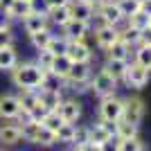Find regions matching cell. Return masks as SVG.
<instances>
[{
  "instance_id": "1",
  "label": "cell",
  "mask_w": 151,
  "mask_h": 151,
  "mask_svg": "<svg viewBox=\"0 0 151 151\" xmlns=\"http://www.w3.org/2000/svg\"><path fill=\"white\" fill-rule=\"evenodd\" d=\"M9 75V81L16 90H25V88H41V81H43V70L38 68L32 59H20L18 65L14 70L7 72Z\"/></svg>"
},
{
  "instance_id": "2",
  "label": "cell",
  "mask_w": 151,
  "mask_h": 151,
  "mask_svg": "<svg viewBox=\"0 0 151 151\" xmlns=\"http://www.w3.org/2000/svg\"><path fill=\"white\" fill-rule=\"evenodd\" d=\"M20 124V135H23V142L32 147H41V149H52L57 147V135L54 131L45 129L41 122H34V120H23L18 122Z\"/></svg>"
},
{
  "instance_id": "3",
  "label": "cell",
  "mask_w": 151,
  "mask_h": 151,
  "mask_svg": "<svg viewBox=\"0 0 151 151\" xmlns=\"http://www.w3.org/2000/svg\"><path fill=\"white\" fill-rule=\"evenodd\" d=\"M117 86H120V83L115 81L101 65H99V68H95L93 77H90V95H95L97 99H101V97L115 95V93H117Z\"/></svg>"
},
{
  "instance_id": "4",
  "label": "cell",
  "mask_w": 151,
  "mask_h": 151,
  "mask_svg": "<svg viewBox=\"0 0 151 151\" xmlns=\"http://www.w3.org/2000/svg\"><path fill=\"white\" fill-rule=\"evenodd\" d=\"M122 111H124V97L120 95H108V97H101L97 101V120H111L117 122L122 117Z\"/></svg>"
},
{
  "instance_id": "5",
  "label": "cell",
  "mask_w": 151,
  "mask_h": 151,
  "mask_svg": "<svg viewBox=\"0 0 151 151\" xmlns=\"http://www.w3.org/2000/svg\"><path fill=\"white\" fill-rule=\"evenodd\" d=\"M57 113L63 117V122H68V124H79L81 122V115H83V104L81 99L77 97V95H65L59 104Z\"/></svg>"
},
{
  "instance_id": "6",
  "label": "cell",
  "mask_w": 151,
  "mask_h": 151,
  "mask_svg": "<svg viewBox=\"0 0 151 151\" xmlns=\"http://www.w3.org/2000/svg\"><path fill=\"white\" fill-rule=\"evenodd\" d=\"M145 99L142 97H138V95H129V97H124V111H122V122H129V124L133 126H140L142 124V117H145Z\"/></svg>"
},
{
  "instance_id": "7",
  "label": "cell",
  "mask_w": 151,
  "mask_h": 151,
  "mask_svg": "<svg viewBox=\"0 0 151 151\" xmlns=\"http://www.w3.org/2000/svg\"><path fill=\"white\" fill-rule=\"evenodd\" d=\"M149 79H151V70H147V68H142L140 63L131 61L122 83H124L129 90H142L147 83H149Z\"/></svg>"
},
{
  "instance_id": "8",
  "label": "cell",
  "mask_w": 151,
  "mask_h": 151,
  "mask_svg": "<svg viewBox=\"0 0 151 151\" xmlns=\"http://www.w3.org/2000/svg\"><path fill=\"white\" fill-rule=\"evenodd\" d=\"M93 36H95V50L97 52H106L115 41H120V34H117V27L115 25H104L99 27H93Z\"/></svg>"
},
{
  "instance_id": "9",
  "label": "cell",
  "mask_w": 151,
  "mask_h": 151,
  "mask_svg": "<svg viewBox=\"0 0 151 151\" xmlns=\"http://www.w3.org/2000/svg\"><path fill=\"white\" fill-rule=\"evenodd\" d=\"M18 145H23V135H20L18 120L0 122V147L14 149V147H18Z\"/></svg>"
},
{
  "instance_id": "10",
  "label": "cell",
  "mask_w": 151,
  "mask_h": 151,
  "mask_svg": "<svg viewBox=\"0 0 151 151\" xmlns=\"http://www.w3.org/2000/svg\"><path fill=\"white\" fill-rule=\"evenodd\" d=\"M20 101L16 93H0V122L18 120L20 117Z\"/></svg>"
},
{
  "instance_id": "11",
  "label": "cell",
  "mask_w": 151,
  "mask_h": 151,
  "mask_svg": "<svg viewBox=\"0 0 151 151\" xmlns=\"http://www.w3.org/2000/svg\"><path fill=\"white\" fill-rule=\"evenodd\" d=\"M65 57L72 63H81V61H95V50L90 45H86L83 41H68L65 47Z\"/></svg>"
},
{
  "instance_id": "12",
  "label": "cell",
  "mask_w": 151,
  "mask_h": 151,
  "mask_svg": "<svg viewBox=\"0 0 151 151\" xmlns=\"http://www.w3.org/2000/svg\"><path fill=\"white\" fill-rule=\"evenodd\" d=\"M95 72V61H81V63H72L65 75V86L68 83H77V81H90V77Z\"/></svg>"
},
{
  "instance_id": "13",
  "label": "cell",
  "mask_w": 151,
  "mask_h": 151,
  "mask_svg": "<svg viewBox=\"0 0 151 151\" xmlns=\"http://www.w3.org/2000/svg\"><path fill=\"white\" fill-rule=\"evenodd\" d=\"M95 12L99 14L101 18H104V23H108V25H122L124 23V16H122V12H120V7L115 5V0H104L101 5H97L95 7Z\"/></svg>"
},
{
  "instance_id": "14",
  "label": "cell",
  "mask_w": 151,
  "mask_h": 151,
  "mask_svg": "<svg viewBox=\"0 0 151 151\" xmlns=\"http://www.w3.org/2000/svg\"><path fill=\"white\" fill-rule=\"evenodd\" d=\"M90 29H93V27H90V23H86V20H77V18H70L59 32H61L68 41H79V38H83Z\"/></svg>"
},
{
  "instance_id": "15",
  "label": "cell",
  "mask_w": 151,
  "mask_h": 151,
  "mask_svg": "<svg viewBox=\"0 0 151 151\" xmlns=\"http://www.w3.org/2000/svg\"><path fill=\"white\" fill-rule=\"evenodd\" d=\"M129 63H131V61H124V59H108V57H104L101 68L106 70V72L113 77L117 83H122V81H124L126 70H129Z\"/></svg>"
},
{
  "instance_id": "16",
  "label": "cell",
  "mask_w": 151,
  "mask_h": 151,
  "mask_svg": "<svg viewBox=\"0 0 151 151\" xmlns=\"http://www.w3.org/2000/svg\"><path fill=\"white\" fill-rule=\"evenodd\" d=\"M68 12H70V18L90 23L93 16H95V7L88 5V2H83V0H68Z\"/></svg>"
},
{
  "instance_id": "17",
  "label": "cell",
  "mask_w": 151,
  "mask_h": 151,
  "mask_svg": "<svg viewBox=\"0 0 151 151\" xmlns=\"http://www.w3.org/2000/svg\"><path fill=\"white\" fill-rule=\"evenodd\" d=\"M20 29H23V34L25 36H29V34H36V32L45 29V27H50V23H47V16H41V14H29L27 18H23L18 23Z\"/></svg>"
},
{
  "instance_id": "18",
  "label": "cell",
  "mask_w": 151,
  "mask_h": 151,
  "mask_svg": "<svg viewBox=\"0 0 151 151\" xmlns=\"http://www.w3.org/2000/svg\"><path fill=\"white\" fill-rule=\"evenodd\" d=\"M57 32H59V29L45 27V29L36 32V34H29V36H27V43H29V47H32L34 52H38V50H47V45H50L52 36H54Z\"/></svg>"
},
{
  "instance_id": "19",
  "label": "cell",
  "mask_w": 151,
  "mask_h": 151,
  "mask_svg": "<svg viewBox=\"0 0 151 151\" xmlns=\"http://www.w3.org/2000/svg\"><path fill=\"white\" fill-rule=\"evenodd\" d=\"M20 54L16 45H9V47H0V72H9L18 65Z\"/></svg>"
},
{
  "instance_id": "20",
  "label": "cell",
  "mask_w": 151,
  "mask_h": 151,
  "mask_svg": "<svg viewBox=\"0 0 151 151\" xmlns=\"http://www.w3.org/2000/svg\"><path fill=\"white\" fill-rule=\"evenodd\" d=\"M47 23H50L52 29H61L65 23L70 20V12H68V5H63V7H50L47 9Z\"/></svg>"
},
{
  "instance_id": "21",
  "label": "cell",
  "mask_w": 151,
  "mask_h": 151,
  "mask_svg": "<svg viewBox=\"0 0 151 151\" xmlns=\"http://www.w3.org/2000/svg\"><path fill=\"white\" fill-rule=\"evenodd\" d=\"M7 14H9V20H12L14 25H18L23 18H27L32 14V5H29V0H14L12 7L7 9Z\"/></svg>"
},
{
  "instance_id": "22",
  "label": "cell",
  "mask_w": 151,
  "mask_h": 151,
  "mask_svg": "<svg viewBox=\"0 0 151 151\" xmlns=\"http://www.w3.org/2000/svg\"><path fill=\"white\" fill-rule=\"evenodd\" d=\"M117 34H120V41L122 43H126L129 47H138L140 45V29H135L133 25H129V23H122V25H117Z\"/></svg>"
},
{
  "instance_id": "23",
  "label": "cell",
  "mask_w": 151,
  "mask_h": 151,
  "mask_svg": "<svg viewBox=\"0 0 151 151\" xmlns=\"http://www.w3.org/2000/svg\"><path fill=\"white\" fill-rule=\"evenodd\" d=\"M65 97V93H59V90H45V88H38V101L43 104L47 111H57L61 99Z\"/></svg>"
},
{
  "instance_id": "24",
  "label": "cell",
  "mask_w": 151,
  "mask_h": 151,
  "mask_svg": "<svg viewBox=\"0 0 151 151\" xmlns=\"http://www.w3.org/2000/svg\"><path fill=\"white\" fill-rule=\"evenodd\" d=\"M104 57H108V59H124V61H131V59H133V47H129V45L122 43V41H115V43L111 45L106 52H104Z\"/></svg>"
},
{
  "instance_id": "25",
  "label": "cell",
  "mask_w": 151,
  "mask_h": 151,
  "mask_svg": "<svg viewBox=\"0 0 151 151\" xmlns=\"http://www.w3.org/2000/svg\"><path fill=\"white\" fill-rule=\"evenodd\" d=\"M41 88H45V90H59V93H65V81H63V77L54 75L52 70H45V72H43V81H41Z\"/></svg>"
},
{
  "instance_id": "26",
  "label": "cell",
  "mask_w": 151,
  "mask_h": 151,
  "mask_svg": "<svg viewBox=\"0 0 151 151\" xmlns=\"http://www.w3.org/2000/svg\"><path fill=\"white\" fill-rule=\"evenodd\" d=\"M75 129L77 124H68V122H63L61 126H59V131L54 133L57 135V147H72V142H75Z\"/></svg>"
},
{
  "instance_id": "27",
  "label": "cell",
  "mask_w": 151,
  "mask_h": 151,
  "mask_svg": "<svg viewBox=\"0 0 151 151\" xmlns=\"http://www.w3.org/2000/svg\"><path fill=\"white\" fill-rule=\"evenodd\" d=\"M108 140H113V138H111V135L104 131V126H101L99 122H95V124H88V142L104 147Z\"/></svg>"
},
{
  "instance_id": "28",
  "label": "cell",
  "mask_w": 151,
  "mask_h": 151,
  "mask_svg": "<svg viewBox=\"0 0 151 151\" xmlns=\"http://www.w3.org/2000/svg\"><path fill=\"white\" fill-rule=\"evenodd\" d=\"M131 61H135V63H140L142 68L151 70V45H138V47L133 50Z\"/></svg>"
},
{
  "instance_id": "29",
  "label": "cell",
  "mask_w": 151,
  "mask_h": 151,
  "mask_svg": "<svg viewBox=\"0 0 151 151\" xmlns=\"http://www.w3.org/2000/svg\"><path fill=\"white\" fill-rule=\"evenodd\" d=\"M117 151H145V145L138 135L133 138H117Z\"/></svg>"
},
{
  "instance_id": "30",
  "label": "cell",
  "mask_w": 151,
  "mask_h": 151,
  "mask_svg": "<svg viewBox=\"0 0 151 151\" xmlns=\"http://www.w3.org/2000/svg\"><path fill=\"white\" fill-rule=\"evenodd\" d=\"M32 61L45 72V70L52 68V63H54V54H52L50 50H38V52H34V59H32Z\"/></svg>"
},
{
  "instance_id": "31",
  "label": "cell",
  "mask_w": 151,
  "mask_h": 151,
  "mask_svg": "<svg viewBox=\"0 0 151 151\" xmlns=\"http://www.w3.org/2000/svg\"><path fill=\"white\" fill-rule=\"evenodd\" d=\"M65 47H68V38L63 36L61 32H57V34L52 36L50 45H47V50H50L54 57H59V54H65Z\"/></svg>"
},
{
  "instance_id": "32",
  "label": "cell",
  "mask_w": 151,
  "mask_h": 151,
  "mask_svg": "<svg viewBox=\"0 0 151 151\" xmlns=\"http://www.w3.org/2000/svg\"><path fill=\"white\" fill-rule=\"evenodd\" d=\"M70 65H72V61H70L65 54H59V57H54V63H52V72L54 75H59V77H63L65 79V75H68V70H70Z\"/></svg>"
},
{
  "instance_id": "33",
  "label": "cell",
  "mask_w": 151,
  "mask_h": 151,
  "mask_svg": "<svg viewBox=\"0 0 151 151\" xmlns=\"http://www.w3.org/2000/svg\"><path fill=\"white\" fill-rule=\"evenodd\" d=\"M115 5L120 7V12L124 18H131L133 14L140 12V2L138 0H115Z\"/></svg>"
},
{
  "instance_id": "34",
  "label": "cell",
  "mask_w": 151,
  "mask_h": 151,
  "mask_svg": "<svg viewBox=\"0 0 151 151\" xmlns=\"http://www.w3.org/2000/svg\"><path fill=\"white\" fill-rule=\"evenodd\" d=\"M9 45H18V36H16L14 25L0 29V47H9Z\"/></svg>"
},
{
  "instance_id": "35",
  "label": "cell",
  "mask_w": 151,
  "mask_h": 151,
  "mask_svg": "<svg viewBox=\"0 0 151 151\" xmlns=\"http://www.w3.org/2000/svg\"><path fill=\"white\" fill-rule=\"evenodd\" d=\"M41 124H43L45 129H50V131H54V133H57V131H59V126L63 124V117L57 113V111H50V113H47V115L43 117V122H41Z\"/></svg>"
},
{
  "instance_id": "36",
  "label": "cell",
  "mask_w": 151,
  "mask_h": 151,
  "mask_svg": "<svg viewBox=\"0 0 151 151\" xmlns=\"http://www.w3.org/2000/svg\"><path fill=\"white\" fill-rule=\"evenodd\" d=\"M126 23H129V25H133L135 27V29H145V27H149V16H147L145 12H138V14H133L131 18H126Z\"/></svg>"
},
{
  "instance_id": "37",
  "label": "cell",
  "mask_w": 151,
  "mask_h": 151,
  "mask_svg": "<svg viewBox=\"0 0 151 151\" xmlns=\"http://www.w3.org/2000/svg\"><path fill=\"white\" fill-rule=\"evenodd\" d=\"M138 129L140 126H133L129 122L117 120V138H133V135H138Z\"/></svg>"
},
{
  "instance_id": "38",
  "label": "cell",
  "mask_w": 151,
  "mask_h": 151,
  "mask_svg": "<svg viewBox=\"0 0 151 151\" xmlns=\"http://www.w3.org/2000/svg\"><path fill=\"white\" fill-rule=\"evenodd\" d=\"M88 142V124H77L75 129V142L72 147H83Z\"/></svg>"
},
{
  "instance_id": "39",
  "label": "cell",
  "mask_w": 151,
  "mask_h": 151,
  "mask_svg": "<svg viewBox=\"0 0 151 151\" xmlns=\"http://www.w3.org/2000/svg\"><path fill=\"white\" fill-rule=\"evenodd\" d=\"M29 5H32V14H41V16H45L47 9H50L47 0H32Z\"/></svg>"
},
{
  "instance_id": "40",
  "label": "cell",
  "mask_w": 151,
  "mask_h": 151,
  "mask_svg": "<svg viewBox=\"0 0 151 151\" xmlns=\"http://www.w3.org/2000/svg\"><path fill=\"white\" fill-rule=\"evenodd\" d=\"M101 126H104V131L111 135V138H117V122H111V120H97Z\"/></svg>"
},
{
  "instance_id": "41",
  "label": "cell",
  "mask_w": 151,
  "mask_h": 151,
  "mask_svg": "<svg viewBox=\"0 0 151 151\" xmlns=\"http://www.w3.org/2000/svg\"><path fill=\"white\" fill-rule=\"evenodd\" d=\"M140 45H151V27H145L140 32Z\"/></svg>"
},
{
  "instance_id": "42",
  "label": "cell",
  "mask_w": 151,
  "mask_h": 151,
  "mask_svg": "<svg viewBox=\"0 0 151 151\" xmlns=\"http://www.w3.org/2000/svg\"><path fill=\"white\" fill-rule=\"evenodd\" d=\"M9 25H14L12 20H9V14H7L5 9H0V29H2V27H9Z\"/></svg>"
},
{
  "instance_id": "43",
  "label": "cell",
  "mask_w": 151,
  "mask_h": 151,
  "mask_svg": "<svg viewBox=\"0 0 151 151\" xmlns=\"http://www.w3.org/2000/svg\"><path fill=\"white\" fill-rule=\"evenodd\" d=\"M77 149H81V151H101L99 145H93V142H86L83 147H77Z\"/></svg>"
},
{
  "instance_id": "44",
  "label": "cell",
  "mask_w": 151,
  "mask_h": 151,
  "mask_svg": "<svg viewBox=\"0 0 151 151\" xmlns=\"http://www.w3.org/2000/svg\"><path fill=\"white\" fill-rule=\"evenodd\" d=\"M140 12H145L147 16H151V0H145V2H140Z\"/></svg>"
},
{
  "instance_id": "45",
  "label": "cell",
  "mask_w": 151,
  "mask_h": 151,
  "mask_svg": "<svg viewBox=\"0 0 151 151\" xmlns=\"http://www.w3.org/2000/svg\"><path fill=\"white\" fill-rule=\"evenodd\" d=\"M47 5L50 7H63V5H68V0H47Z\"/></svg>"
},
{
  "instance_id": "46",
  "label": "cell",
  "mask_w": 151,
  "mask_h": 151,
  "mask_svg": "<svg viewBox=\"0 0 151 151\" xmlns=\"http://www.w3.org/2000/svg\"><path fill=\"white\" fill-rule=\"evenodd\" d=\"M12 2H14V0H0V9H5V12H7V9L12 7Z\"/></svg>"
},
{
  "instance_id": "47",
  "label": "cell",
  "mask_w": 151,
  "mask_h": 151,
  "mask_svg": "<svg viewBox=\"0 0 151 151\" xmlns=\"http://www.w3.org/2000/svg\"><path fill=\"white\" fill-rule=\"evenodd\" d=\"M83 2H88V5L97 7V5H101V2H104V0H83Z\"/></svg>"
},
{
  "instance_id": "48",
  "label": "cell",
  "mask_w": 151,
  "mask_h": 151,
  "mask_svg": "<svg viewBox=\"0 0 151 151\" xmlns=\"http://www.w3.org/2000/svg\"><path fill=\"white\" fill-rule=\"evenodd\" d=\"M68 151H81V149H77V147H68Z\"/></svg>"
},
{
  "instance_id": "49",
  "label": "cell",
  "mask_w": 151,
  "mask_h": 151,
  "mask_svg": "<svg viewBox=\"0 0 151 151\" xmlns=\"http://www.w3.org/2000/svg\"><path fill=\"white\" fill-rule=\"evenodd\" d=\"M0 151H12V149H7V147H0Z\"/></svg>"
},
{
  "instance_id": "50",
  "label": "cell",
  "mask_w": 151,
  "mask_h": 151,
  "mask_svg": "<svg viewBox=\"0 0 151 151\" xmlns=\"http://www.w3.org/2000/svg\"><path fill=\"white\" fill-rule=\"evenodd\" d=\"M149 27H151V16H149Z\"/></svg>"
},
{
  "instance_id": "51",
  "label": "cell",
  "mask_w": 151,
  "mask_h": 151,
  "mask_svg": "<svg viewBox=\"0 0 151 151\" xmlns=\"http://www.w3.org/2000/svg\"><path fill=\"white\" fill-rule=\"evenodd\" d=\"M138 2H145V0H138Z\"/></svg>"
},
{
  "instance_id": "52",
  "label": "cell",
  "mask_w": 151,
  "mask_h": 151,
  "mask_svg": "<svg viewBox=\"0 0 151 151\" xmlns=\"http://www.w3.org/2000/svg\"><path fill=\"white\" fill-rule=\"evenodd\" d=\"M29 2H32V0H29Z\"/></svg>"
}]
</instances>
